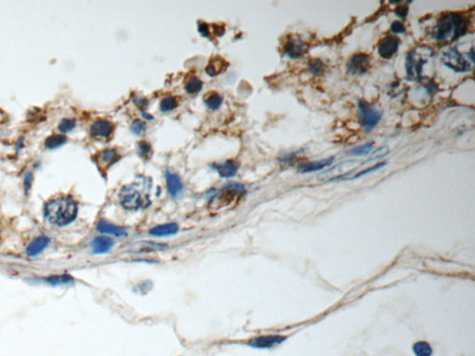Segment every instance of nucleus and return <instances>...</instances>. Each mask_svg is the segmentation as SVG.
<instances>
[{
    "label": "nucleus",
    "instance_id": "obj_15",
    "mask_svg": "<svg viewBox=\"0 0 475 356\" xmlns=\"http://www.w3.org/2000/svg\"><path fill=\"white\" fill-rule=\"evenodd\" d=\"M91 134L99 137H107L114 131V125L107 120H97L90 128Z\"/></svg>",
    "mask_w": 475,
    "mask_h": 356
},
{
    "label": "nucleus",
    "instance_id": "obj_34",
    "mask_svg": "<svg viewBox=\"0 0 475 356\" xmlns=\"http://www.w3.org/2000/svg\"><path fill=\"white\" fill-rule=\"evenodd\" d=\"M151 146L149 143H147L145 141H142V142H139L138 143V152L140 156L142 157H145V156H148V155L151 153Z\"/></svg>",
    "mask_w": 475,
    "mask_h": 356
},
{
    "label": "nucleus",
    "instance_id": "obj_5",
    "mask_svg": "<svg viewBox=\"0 0 475 356\" xmlns=\"http://www.w3.org/2000/svg\"><path fill=\"white\" fill-rule=\"evenodd\" d=\"M243 193V187L239 184L231 183L226 185L220 192L216 194L212 200V205L214 209H221L228 207L232 203L238 201Z\"/></svg>",
    "mask_w": 475,
    "mask_h": 356
},
{
    "label": "nucleus",
    "instance_id": "obj_18",
    "mask_svg": "<svg viewBox=\"0 0 475 356\" xmlns=\"http://www.w3.org/2000/svg\"><path fill=\"white\" fill-rule=\"evenodd\" d=\"M114 240L108 237H97L92 241V249L96 254H103L111 250L114 246Z\"/></svg>",
    "mask_w": 475,
    "mask_h": 356
},
{
    "label": "nucleus",
    "instance_id": "obj_35",
    "mask_svg": "<svg viewBox=\"0 0 475 356\" xmlns=\"http://www.w3.org/2000/svg\"><path fill=\"white\" fill-rule=\"evenodd\" d=\"M391 31L395 34H403L406 32V27L402 22L396 20L391 24Z\"/></svg>",
    "mask_w": 475,
    "mask_h": 356
},
{
    "label": "nucleus",
    "instance_id": "obj_32",
    "mask_svg": "<svg viewBox=\"0 0 475 356\" xmlns=\"http://www.w3.org/2000/svg\"><path fill=\"white\" fill-rule=\"evenodd\" d=\"M386 164H387V163H386V162H381V163H379V164H375V165H373V166H371V167H369V168H367V169H365V170H362V171H360V172H359V173H357V174H355L354 176H352V177H351V178H349V179H356V178H359V177H360V176H362V175H365V174H368V173H372V172H375V171H377V170H379V169H380V168H382V167H384V166H385Z\"/></svg>",
    "mask_w": 475,
    "mask_h": 356
},
{
    "label": "nucleus",
    "instance_id": "obj_27",
    "mask_svg": "<svg viewBox=\"0 0 475 356\" xmlns=\"http://www.w3.org/2000/svg\"><path fill=\"white\" fill-rule=\"evenodd\" d=\"M186 91L190 94H196L200 92L203 88V82L197 77L190 78L187 83H186Z\"/></svg>",
    "mask_w": 475,
    "mask_h": 356
},
{
    "label": "nucleus",
    "instance_id": "obj_6",
    "mask_svg": "<svg viewBox=\"0 0 475 356\" xmlns=\"http://www.w3.org/2000/svg\"><path fill=\"white\" fill-rule=\"evenodd\" d=\"M359 120L363 128L367 131L372 130L381 119L382 112L378 108L370 103H368L366 100L361 99L359 100Z\"/></svg>",
    "mask_w": 475,
    "mask_h": 356
},
{
    "label": "nucleus",
    "instance_id": "obj_31",
    "mask_svg": "<svg viewBox=\"0 0 475 356\" xmlns=\"http://www.w3.org/2000/svg\"><path fill=\"white\" fill-rule=\"evenodd\" d=\"M76 127V121L74 119H62L58 124V130L61 133H67Z\"/></svg>",
    "mask_w": 475,
    "mask_h": 356
},
{
    "label": "nucleus",
    "instance_id": "obj_9",
    "mask_svg": "<svg viewBox=\"0 0 475 356\" xmlns=\"http://www.w3.org/2000/svg\"><path fill=\"white\" fill-rule=\"evenodd\" d=\"M370 67V58L365 53H358L350 58L347 70L351 75H364Z\"/></svg>",
    "mask_w": 475,
    "mask_h": 356
},
{
    "label": "nucleus",
    "instance_id": "obj_4",
    "mask_svg": "<svg viewBox=\"0 0 475 356\" xmlns=\"http://www.w3.org/2000/svg\"><path fill=\"white\" fill-rule=\"evenodd\" d=\"M434 51L432 48L425 46H418L412 49L407 58V74L410 79H418L421 75L422 67L428 60L432 58Z\"/></svg>",
    "mask_w": 475,
    "mask_h": 356
},
{
    "label": "nucleus",
    "instance_id": "obj_22",
    "mask_svg": "<svg viewBox=\"0 0 475 356\" xmlns=\"http://www.w3.org/2000/svg\"><path fill=\"white\" fill-rule=\"evenodd\" d=\"M177 231H178L177 225L175 223H169L162 225H158L154 228H152L150 231V234L154 237H165V236L174 235Z\"/></svg>",
    "mask_w": 475,
    "mask_h": 356
},
{
    "label": "nucleus",
    "instance_id": "obj_7",
    "mask_svg": "<svg viewBox=\"0 0 475 356\" xmlns=\"http://www.w3.org/2000/svg\"><path fill=\"white\" fill-rule=\"evenodd\" d=\"M442 61L445 66L456 73L469 72L472 68L469 60L465 59L455 47L448 48L446 51L443 52Z\"/></svg>",
    "mask_w": 475,
    "mask_h": 356
},
{
    "label": "nucleus",
    "instance_id": "obj_36",
    "mask_svg": "<svg viewBox=\"0 0 475 356\" xmlns=\"http://www.w3.org/2000/svg\"><path fill=\"white\" fill-rule=\"evenodd\" d=\"M407 12H408V8H407V6L398 7V9L396 10V14L398 15V17H400V18L407 17Z\"/></svg>",
    "mask_w": 475,
    "mask_h": 356
},
{
    "label": "nucleus",
    "instance_id": "obj_16",
    "mask_svg": "<svg viewBox=\"0 0 475 356\" xmlns=\"http://www.w3.org/2000/svg\"><path fill=\"white\" fill-rule=\"evenodd\" d=\"M212 167L213 169H215L222 177H231L237 173L239 169V164L229 160L224 163L213 164Z\"/></svg>",
    "mask_w": 475,
    "mask_h": 356
},
{
    "label": "nucleus",
    "instance_id": "obj_12",
    "mask_svg": "<svg viewBox=\"0 0 475 356\" xmlns=\"http://www.w3.org/2000/svg\"><path fill=\"white\" fill-rule=\"evenodd\" d=\"M120 159V155L115 150H105L96 156V163L101 171H105L111 165L115 164Z\"/></svg>",
    "mask_w": 475,
    "mask_h": 356
},
{
    "label": "nucleus",
    "instance_id": "obj_23",
    "mask_svg": "<svg viewBox=\"0 0 475 356\" xmlns=\"http://www.w3.org/2000/svg\"><path fill=\"white\" fill-rule=\"evenodd\" d=\"M43 281L47 284L52 285V286H58V285H64V284H68V283L73 282L74 278L69 274H61V275L49 276V277L43 279Z\"/></svg>",
    "mask_w": 475,
    "mask_h": 356
},
{
    "label": "nucleus",
    "instance_id": "obj_24",
    "mask_svg": "<svg viewBox=\"0 0 475 356\" xmlns=\"http://www.w3.org/2000/svg\"><path fill=\"white\" fill-rule=\"evenodd\" d=\"M413 352L416 356H432L433 348L426 341H418L413 345Z\"/></svg>",
    "mask_w": 475,
    "mask_h": 356
},
{
    "label": "nucleus",
    "instance_id": "obj_10",
    "mask_svg": "<svg viewBox=\"0 0 475 356\" xmlns=\"http://www.w3.org/2000/svg\"><path fill=\"white\" fill-rule=\"evenodd\" d=\"M400 40L396 37H387L381 39L378 44V53L382 58L389 59L397 54Z\"/></svg>",
    "mask_w": 475,
    "mask_h": 356
},
{
    "label": "nucleus",
    "instance_id": "obj_13",
    "mask_svg": "<svg viewBox=\"0 0 475 356\" xmlns=\"http://www.w3.org/2000/svg\"><path fill=\"white\" fill-rule=\"evenodd\" d=\"M335 161V158L333 156L329 157L327 159H323L320 161H315L310 163H305V164H301L299 166V171L301 173H308L313 172H318L325 169L326 167H329L330 165L333 164Z\"/></svg>",
    "mask_w": 475,
    "mask_h": 356
},
{
    "label": "nucleus",
    "instance_id": "obj_8",
    "mask_svg": "<svg viewBox=\"0 0 475 356\" xmlns=\"http://www.w3.org/2000/svg\"><path fill=\"white\" fill-rule=\"evenodd\" d=\"M286 339L287 337L282 335H263L248 339L246 344L254 349H270L282 344Z\"/></svg>",
    "mask_w": 475,
    "mask_h": 356
},
{
    "label": "nucleus",
    "instance_id": "obj_37",
    "mask_svg": "<svg viewBox=\"0 0 475 356\" xmlns=\"http://www.w3.org/2000/svg\"><path fill=\"white\" fill-rule=\"evenodd\" d=\"M142 116H143L145 119H148V120H152V119H153V117H152V116L151 115V114H149V113H147L146 112H142Z\"/></svg>",
    "mask_w": 475,
    "mask_h": 356
},
{
    "label": "nucleus",
    "instance_id": "obj_17",
    "mask_svg": "<svg viewBox=\"0 0 475 356\" xmlns=\"http://www.w3.org/2000/svg\"><path fill=\"white\" fill-rule=\"evenodd\" d=\"M166 183L168 192L172 197H176L183 189V185L179 176L175 173H170L169 171L166 172Z\"/></svg>",
    "mask_w": 475,
    "mask_h": 356
},
{
    "label": "nucleus",
    "instance_id": "obj_3",
    "mask_svg": "<svg viewBox=\"0 0 475 356\" xmlns=\"http://www.w3.org/2000/svg\"><path fill=\"white\" fill-rule=\"evenodd\" d=\"M152 181L149 178L142 177L141 183L136 182L125 186L119 194L122 206L130 211H136L141 207H146L149 203V189Z\"/></svg>",
    "mask_w": 475,
    "mask_h": 356
},
{
    "label": "nucleus",
    "instance_id": "obj_1",
    "mask_svg": "<svg viewBox=\"0 0 475 356\" xmlns=\"http://www.w3.org/2000/svg\"><path fill=\"white\" fill-rule=\"evenodd\" d=\"M77 203L71 197H59L46 203L45 217L51 224L63 226L75 221L77 216Z\"/></svg>",
    "mask_w": 475,
    "mask_h": 356
},
{
    "label": "nucleus",
    "instance_id": "obj_14",
    "mask_svg": "<svg viewBox=\"0 0 475 356\" xmlns=\"http://www.w3.org/2000/svg\"><path fill=\"white\" fill-rule=\"evenodd\" d=\"M49 242L50 240L47 236L38 237L30 242L29 245L26 248V253L31 257H35L49 246Z\"/></svg>",
    "mask_w": 475,
    "mask_h": 356
},
{
    "label": "nucleus",
    "instance_id": "obj_25",
    "mask_svg": "<svg viewBox=\"0 0 475 356\" xmlns=\"http://www.w3.org/2000/svg\"><path fill=\"white\" fill-rule=\"evenodd\" d=\"M222 101H223L222 96H220L219 94L215 93V92L210 93L209 95L206 96L205 99H204L205 105L208 107L209 109H211V110H216V109H218L220 107V105L222 104Z\"/></svg>",
    "mask_w": 475,
    "mask_h": 356
},
{
    "label": "nucleus",
    "instance_id": "obj_11",
    "mask_svg": "<svg viewBox=\"0 0 475 356\" xmlns=\"http://www.w3.org/2000/svg\"><path fill=\"white\" fill-rule=\"evenodd\" d=\"M308 46L300 37L290 38L285 44L284 51L285 53L292 58H298L306 53Z\"/></svg>",
    "mask_w": 475,
    "mask_h": 356
},
{
    "label": "nucleus",
    "instance_id": "obj_33",
    "mask_svg": "<svg viewBox=\"0 0 475 356\" xmlns=\"http://www.w3.org/2000/svg\"><path fill=\"white\" fill-rule=\"evenodd\" d=\"M146 124L141 120H135L131 125V130L136 134L140 135L145 131Z\"/></svg>",
    "mask_w": 475,
    "mask_h": 356
},
{
    "label": "nucleus",
    "instance_id": "obj_20",
    "mask_svg": "<svg viewBox=\"0 0 475 356\" xmlns=\"http://www.w3.org/2000/svg\"><path fill=\"white\" fill-rule=\"evenodd\" d=\"M166 248L165 244H160L152 241H143L134 245L131 248V251L133 253H143V252H152L155 250H163Z\"/></svg>",
    "mask_w": 475,
    "mask_h": 356
},
{
    "label": "nucleus",
    "instance_id": "obj_21",
    "mask_svg": "<svg viewBox=\"0 0 475 356\" xmlns=\"http://www.w3.org/2000/svg\"><path fill=\"white\" fill-rule=\"evenodd\" d=\"M227 68H228V63L226 62V60L222 58L216 57L210 60L208 66L206 68V73L211 76H215L223 73Z\"/></svg>",
    "mask_w": 475,
    "mask_h": 356
},
{
    "label": "nucleus",
    "instance_id": "obj_2",
    "mask_svg": "<svg viewBox=\"0 0 475 356\" xmlns=\"http://www.w3.org/2000/svg\"><path fill=\"white\" fill-rule=\"evenodd\" d=\"M468 30V20L459 13H446L441 15L433 29V36L437 41L456 40L464 36Z\"/></svg>",
    "mask_w": 475,
    "mask_h": 356
},
{
    "label": "nucleus",
    "instance_id": "obj_30",
    "mask_svg": "<svg viewBox=\"0 0 475 356\" xmlns=\"http://www.w3.org/2000/svg\"><path fill=\"white\" fill-rule=\"evenodd\" d=\"M175 107H176V100H175V97H173V96H166L161 101V104H160L161 111L165 112L174 110Z\"/></svg>",
    "mask_w": 475,
    "mask_h": 356
},
{
    "label": "nucleus",
    "instance_id": "obj_29",
    "mask_svg": "<svg viewBox=\"0 0 475 356\" xmlns=\"http://www.w3.org/2000/svg\"><path fill=\"white\" fill-rule=\"evenodd\" d=\"M308 67H309L311 73L316 75H322L324 73V70H325V66H324L323 62L319 58L310 60V62L308 63Z\"/></svg>",
    "mask_w": 475,
    "mask_h": 356
},
{
    "label": "nucleus",
    "instance_id": "obj_38",
    "mask_svg": "<svg viewBox=\"0 0 475 356\" xmlns=\"http://www.w3.org/2000/svg\"><path fill=\"white\" fill-rule=\"evenodd\" d=\"M0 239H1V230H0Z\"/></svg>",
    "mask_w": 475,
    "mask_h": 356
},
{
    "label": "nucleus",
    "instance_id": "obj_28",
    "mask_svg": "<svg viewBox=\"0 0 475 356\" xmlns=\"http://www.w3.org/2000/svg\"><path fill=\"white\" fill-rule=\"evenodd\" d=\"M373 147H374V142L373 141H369V142H367L365 144L360 145V146H358V147L352 149L350 150V153L352 155H355V156L368 155L373 150Z\"/></svg>",
    "mask_w": 475,
    "mask_h": 356
},
{
    "label": "nucleus",
    "instance_id": "obj_19",
    "mask_svg": "<svg viewBox=\"0 0 475 356\" xmlns=\"http://www.w3.org/2000/svg\"><path fill=\"white\" fill-rule=\"evenodd\" d=\"M97 229L100 233L113 235L115 237L126 236V230L123 227H120L105 220H101L97 223Z\"/></svg>",
    "mask_w": 475,
    "mask_h": 356
},
{
    "label": "nucleus",
    "instance_id": "obj_26",
    "mask_svg": "<svg viewBox=\"0 0 475 356\" xmlns=\"http://www.w3.org/2000/svg\"><path fill=\"white\" fill-rule=\"evenodd\" d=\"M66 137L63 135H52L46 139L45 146L48 149H56L66 142Z\"/></svg>",
    "mask_w": 475,
    "mask_h": 356
}]
</instances>
